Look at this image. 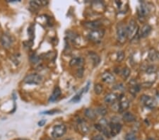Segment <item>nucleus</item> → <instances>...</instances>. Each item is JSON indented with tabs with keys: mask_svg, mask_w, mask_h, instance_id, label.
I'll return each mask as SVG.
<instances>
[{
	"mask_svg": "<svg viewBox=\"0 0 159 140\" xmlns=\"http://www.w3.org/2000/svg\"><path fill=\"white\" fill-rule=\"evenodd\" d=\"M126 31H127V38L132 40V39L135 38L136 35H138L139 33V26H138L137 23L134 20H131L129 22L128 25L126 26Z\"/></svg>",
	"mask_w": 159,
	"mask_h": 140,
	"instance_id": "1",
	"label": "nucleus"
},
{
	"mask_svg": "<svg viewBox=\"0 0 159 140\" xmlns=\"http://www.w3.org/2000/svg\"><path fill=\"white\" fill-rule=\"evenodd\" d=\"M67 132V127L64 124L56 125L54 126L52 132V137L54 139H59L64 135Z\"/></svg>",
	"mask_w": 159,
	"mask_h": 140,
	"instance_id": "2",
	"label": "nucleus"
},
{
	"mask_svg": "<svg viewBox=\"0 0 159 140\" xmlns=\"http://www.w3.org/2000/svg\"><path fill=\"white\" fill-rule=\"evenodd\" d=\"M42 76L38 74H31L24 78V83L27 84H40L42 81Z\"/></svg>",
	"mask_w": 159,
	"mask_h": 140,
	"instance_id": "3",
	"label": "nucleus"
},
{
	"mask_svg": "<svg viewBox=\"0 0 159 140\" xmlns=\"http://www.w3.org/2000/svg\"><path fill=\"white\" fill-rule=\"evenodd\" d=\"M117 40L120 43H124L127 38L126 26L123 23H119L117 26Z\"/></svg>",
	"mask_w": 159,
	"mask_h": 140,
	"instance_id": "4",
	"label": "nucleus"
},
{
	"mask_svg": "<svg viewBox=\"0 0 159 140\" xmlns=\"http://www.w3.org/2000/svg\"><path fill=\"white\" fill-rule=\"evenodd\" d=\"M105 35V30L96 29L91 31L88 35V38L93 42H99Z\"/></svg>",
	"mask_w": 159,
	"mask_h": 140,
	"instance_id": "5",
	"label": "nucleus"
},
{
	"mask_svg": "<svg viewBox=\"0 0 159 140\" xmlns=\"http://www.w3.org/2000/svg\"><path fill=\"white\" fill-rule=\"evenodd\" d=\"M141 102L143 105L149 109H153L156 106V102L152 97L147 95H142L141 96Z\"/></svg>",
	"mask_w": 159,
	"mask_h": 140,
	"instance_id": "6",
	"label": "nucleus"
},
{
	"mask_svg": "<svg viewBox=\"0 0 159 140\" xmlns=\"http://www.w3.org/2000/svg\"><path fill=\"white\" fill-rule=\"evenodd\" d=\"M90 85H91V81H88L87 84L85 86L81 89V90H80L79 92L76 93L75 96L73 97L72 99H71L70 102L74 103H77L79 102L81 99V97L82 96H83V94H84V93H86L88 92V91L89 90Z\"/></svg>",
	"mask_w": 159,
	"mask_h": 140,
	"instance_id": "7",
	"label": "nucleus"
},
{
	"mask_svg": "<svg viewBox=\"0 0 159 140\" xmlns=\"http://www.w3.org/2000/svg\"><path fill=\"white\" fill-rule=\"evenodd\" d=\"M109 128L111 137H115L121 132L122 125L119 122H111L109 123Z\"/></svg>",
	"mask_w": 159,
	"mask_h": 140,
	"instance_id": "8",
	"label": "nucleus"
},
{
	"mask_svg": "<svg viewBox=\"0 0 159 140\" xmlns=\"http://www.w3.org/2000/svg\"><path fill=\"white\" fill-rule=\"evenodd\" d=\"M151 7H149V4L144 2L138 8V14H139V17L144 18L148 16L149 13L151 12Z\"/></svg>",
	"mask_w": 159,
	"mask_h": 140,
	"instance_id": "9",
	"label": "nucleus"
},
{
	"mask_svg": "<svg viewBox=\"0 0 159 140\" xmlns=\"http://www.w3.org/2000/svg\"><path fill=\"white\" fill-rule=\"evenodd\" d=\"M0 41H1V43L4 48H7V49L10 48L12 45V37L7 33H4L3 35H1V38H0Z\"/></svg>",
	"mask_w": 159,
	"mask_h": 140,
	"instance_id": "10",
	"label": "nucleus"
},
{
	"mask_svg": "<svg viewBox=\"0 0 159 140\" xmlns=\"http://www.w3.org/2000/svg\"><path fill=\"white\" fill-rule=\"evenodd\" d=\"M84 26L88 29H91V31L93 30L99 29V28L101 26L102 22L100 20H95L91 21H87L84 23Z\"/></svg>",
	"mask_w": 159,
	"mask_h": 140,
	"instance_id": "11",
	"label": "nucleus"
},
{
	"mask_svg": "<svg viewBox=\"0 0 159 140\" xmlns=\"http://www.w3.org/2000/svg\"><path fill=\"white\" fill-rule=\"evenodd\" d=\"M151 30H152V28L149 24H145V25L143 26V27L141 28V31H140L139 33V36L140 38H147V37L150 34L151 32Z\"/></svg>",
	"mask_w": 159,
	"mask_h": 140,
	"instance_id": "12",
	"label": "nucleus"
},
{
	"mask_svg": "<svg viewBox=\"0 0 159 140\" xmlns=\"http://www.w3.org/2000/svg\"><path fill=\"white\" fill-rule=\"evenodd\" d=\"M94 127H95V128L97 130H98L99 132H101V133L103 134L104 136H106V137H108V138L111 137L110 130H108V128H106V126L102 125H100V124H99V123H98V124H95Z\"/></svg>",
	"mask_w": 159,
	"mask_h": 140,
	"instance_id": "13",
	"label": "nucleus"
},
{
	"mask_svg": "<svg viewBox=\"0 0 159 140\" xmlns=\"http://www.w3.org/2000/svg\"><path fill=\"white\" fill-rule=\"evenodd\" d=\"M118 98V95L115 93H110L106 95L104 98V100L106 103H114Z\"/></svg>",
	"mask_w": 159,
	"mask_h": 140,
	"instance_id": "14",
	"label": "nucleus"
},
{
	"mask_svg": "<svg viewBox=\"0 0 159 140\" xmlns=\"http://www.w3.org/2000/svg\"><path fill=\"white\" fill-rule=\"evenodd\" d=\"M84 63V59L81 57H77L72 58L70 62V65L71 67L78 66L79 67H82Z\"/></svg>",
	"mask_w": 159,
	"mask_h": 140,
	"instance_id": "15",
	"label": "nucleus"
},
{
	"mask_svg": "<svg viewBox=\"0 0 159 140\" xmlns=\"http://www.w3.org/2000/svg\"><path fill=\"white\" fill-rule=\"evenodd\" d=\"M102 80L103 81L106 82V83L111 84L115 81V78L113 74L110 73V72H106L102 74Z\"/></svg>",
	"mask_w": 159,
	"mask_h": 140,
	"instance_id": "16",
	"label": "nucleus"
},
{
	"mask_svg": "<svg viewBox=\"0 0 159 140\" xmlns=\"http://www.w3.org/2000/svg\"><path fill=\"white\" fill-rule=\"evenodd\" d=\"M78 125L81 132H83L84 134L89 133L90 128L89 126L88 125V124L85 120H82V119H80L79 120H78Z\"/></svg>",
	"mask_w": 159,
	"mask_h": 140,
	"instance_id": "17",
	"label": "nucleus"
},
{
	"mask_svg": "<svg viewBox=\"0 0 159 140\" xmlns=\"http://www.w3.org/2000/svg\"><path fill=\"white\" fill-rule=\"evenodd\" d=\"M61 94H62V91H61L60 88H59V86H56L55 88V89H54L52 95L50 97L49 102L55 101L56 100L59 98V97L61 96Z\"/></svg>",
	"mask_w": 159,
	"mask_h": 140,
	"instance_id": "18",
	"label": "nucleus"
},
{
	"mask_svg": "<svg viewBox=\"0 0 159 140\" xmlns=\"http://www.w3.org/2000/svg\"><path fill=\"white\" fill-rule=\"evenodd\" d=\"M129 106H130V103H129V101L127 99L121 100L118 105V108H117L118 109H117V111H118L119 113H124L126 110H127Z\"/></svg>",
	"mask_w": 159,
	"mask_h": 140,
	"instance_id": "19",
	"label": "nucleus"
},
{
	"mask_svg": "<svg viewBox=\"0 0 159 140\" xmlns=\"http://www.w3.org/2000/svg\"><path fill=\"white\" fill-rule=\"evenodd\" d=\"M123 120L127 122H133L136 121V117L131 112H125L122 115Z\"/></svg>",
	"mask_w": 159,
	"mask_h": 140,
	"instance_id": "20",
	"label": "nucleus"
},
{
	"mask_svg": "<svg viewBox=\"0 0 159 140\" xmlns=\"http://www.w3.org/2000/svg\"><path fill=\"white\" fill-rule=\"evenodd\" d=\"M84 115L90 120H95L97 117L95 111L93 110L92 108H86L84 111Z\"/></svg>",
	"mask_w": 159,
	"mask_h": 140,
	"instance_id": "21",
	"label": "nucleus"
},
{
	"mask_svg": "<svg viewBox=\"0 0 159 140\" xmlns=\"http://www.w3.org/2000/svg\"><path fill=\"white\" fill-rule=\"evenodd\" d=\"M149 59L151 62H154L159 59V52L155 49H151L149 53Z\"/></svg>",
	"mask_w": 159,
	"mask_h": 140,
	"instance_id": "22",
	"label": "nucleus"
},
{
	"mask_svg": "<svg viewBox=\"0 0 159 140\" xmlns=\"http://www.w3.org/2000/svg\"><path fill=\"white\" fill-rule=\"evenodd\" d=\"M89 55H90V58H91V60L93 61V65H94V66H98L99 63L100 62V57H99L96 53H93V52L90 53Z\"/></svg>",
	"mask_w": 159,
	"mask_h": 140,
	"instance_id": "23",
	"label": "nucleus"
},
{
	"mask_svg": "<svg viewBox=\"0 0 159 140\" xmlns=\"http://www.w3.org/2000/svg\"><path fill=\"white\" fill-rule=\"evenodd\" d=\"M95 113L99 115L105 116V115L108 113V110L107 108L104 107V106H100V107L96 108V110H95Z\"/></svg>",
	"mask_w": 159,
	"mask_h": 140,
	"instance_id": "24",
	"label": "nucleus"
},
{
	"mask_svg": "<svg viewBox=\"0 0 159 140\" xmlns=\"http://www.w3.org/2000/svg\"><path fill=\"white\" fill-rule=\"evenodd\" d=\"M130 73H131V71L130 70V68H128V67H124V68L122 69V70L121 75L123 77V79H126L129 77V76H130Z\"/></svg>",
	"mask_w": 159,
	"mask_h": 140,
	"instance_id": "25",
	"label": "nucleus"
},
{
	"mask_svg": "<svg viewBox=\"0 0 159 140\" xmlns=\"http://www.w3.org/2000/svg\"><path fill=\"white\" fill-rule=\"evenodd\" d=\"M95 93L97 95H100L103 92V86L100 84H96L94 86Z\"/></svg>",
	"mask_w": 159,
	"mask_h": 140,
	"instance_id": "26",
	"label": "nucleus"
},
{
	"mask_svg": "<svg viewBox=\"0 0 159 140\" xmlns=\"http://www.w3.org/2000/svg\"><path fill=\"white\" fill-rule=\"evenodd\" d=\"M139 90H140L139 86L135 84L134 85L132 86V87H131V89H130V91L132 93V94H136V93L139 92Z\"/></svg>",
	"mask_w": 159,
	"mask_h": 140,
	"instance_id": "27",
	"label": "nucleus"
},
{
	"mask_svg": "<svg viewBox=\"0 0 159 140\" xmlns=\"http://www.w3.org/2000/svg\"><path fill=\"white\" fill-rule=\"evenodd\" d=\"M125 140H136V137L135 134L133 132H129L125 137Z\"/></svg>",
	"mask_w": 159,
	"mask_h": 140,
	"instance_id": "28",
	"label": "nucleus"
},
{
	"mask_svg": "<svg viewBox=\"0 0 159 140\" xmlns=\"http://www.w3.org/2000/svg\"><path fill=\"white\" fill-rule=\"evenodd\" d=\"M146 72H147V74H149L155 73V72H156V67L155 66H153V65H150V66L147 67Z\"/></svg>",
	"mask_w": 159,
	"mask_h": 140,
	"instance_id": "29",
	"label": "nucleus"
},
{
	"mask_svg": "<svg viewBox=\"0 0 159 140\" xmlns=\"http://www.w3.org/2000/svg\"><path fill=\"white\" fill-rule=\"evenodd\" d=\"M125 56V54L124 52L119 51L117 54V61L119 62H122L123 59H124Z\"/></svg>",
	"mask_w": 159,
	"mask_h": 140,
	"instance_id": "30",
	"label": "nucleus"
},
{
	"mask_svg": "<svg viewBox=\"0 0 159 140\" xmlns=\"http://www.w3.org/2000/svg\"><path fill=\"white\" fill-rule=\"evenodd\" d=\"M28 33H29V35L31 38V40H33V38H34V28H33V26H31L28 29Z\"/></svg>",
	"mask_w": 159,
	"mask_h": 140,
	"instance_id": "31",
	"label": "nucleus"
},
{
	"mask_svg": "<svg viewBox=\"0 0 159 140\" xmlns=\"http://www.w3.org/2000/svg\"><path fill=\"white\" fill-rule=\"evenodd\" d=\"M30 59H31V61L32 62L36 63V62H38L39 60V57L36 55V54H33V55H31Z\"/></svg>",
	"mask_w": 159,
	"mask_h": 140,
	"instance_id": "32",
	"label": "nucleus"
},
{
	"mask_svg": "<svg viewBox=\"0 0 159 140\" xmlns=\"http://www.w3.org/2000/svg\"><path fill=\"white\" fill-rule=\"evenodd\" d=\"M84 70L83 67H79L78 69L77 72H76V75L78 78H81L82 76H84Z\"/></svg>",
	"mask_w": 159,
	"mask_h": 140,
	"instance_id": "33",
	"label": "nucleus"
},
{
	"mask_svg": "<svg viewBox=\"0 0 159 140\" xmlns=\"http://www.w3.org/2000/svg\"><path fill=\"white\" fill-rule=\"evenodd\" d=\"M60 111H58L57 109L55 110H52V111H45L44 113H42L43 114H46V115H54V114H56L57 113H59Z\"/></svg>",
	"mask_w": 159,
	"mask_h": 140,
	"instance_id": "34",
	"label": "nucleus"
},
{
	"mask_svg": "<svg viewBox=\"0 0 159 140\" xmlns=\"http://www.w3.org/2000/svg\"><path fill=\"white\" fill-rule=\"evenodd\" d=\"M92 140H105V139L102 134H96L94 137H93Z\"/></svg>",
	"mask_w": 159,
	"mask_h": 140,
	"instance_id": "35",
	"label": "nucleus"
},
{
	"mask_svg": "<svg viewBox=\"0 0 159 140\" xmlns=\"http://www.w3.org/2000/svg\"><path fill=\"white\" fill-rule=\"evenodd\" d=\"M45 123H46V120H41L39 121L38 125L39 126L42 127L43 125H45Z\"/></svg>",
	"mask_w": 159,
	"mask_h": 140,
	"instance_id": "36",
	"label": "nucleus"
},
{
	"mask_svg": "<svg viewBox=\"0 0 159 140\" xmlns=\"http://www.w3.org/2000/svg\"><path fill=\"white\" fill-rule=\"evenodd\" d=\"M64 140H74V139H71V138H67V139H65Z\"/></svg>",
	"mask_w": 159,
	"mask_h": 140,
	"instance_id": "37",
	"label": "nucleus"
},
{
	"mask_svg": "<svg viewBox=\"0 0 159 140\" xmlns=\"http://www.w3.org/2000/svg\"><path fill=\"white\" fill-rule=\"evenodd\" d=\"M147 140H155V139H153V138H149Z\"/></svg>",
	"mask_w": 159,
	"mask_h": 140,
	"instance_id": "38",
	"label": "nucleus"
},
{
	"mask_svg": "<svg viewBox=\"0 0 159 140\" xmlns=\"http://www.w3.org/2000/svg\"><path fill=\"white\" fill-rule=\"evenodd\" d=\"M18 140H25V139H18Z\"/></svg>",
	"mask_w": 159,
	"mask_h": 140,
	"instance_id": "39",
	"label": "nucleus"
},
{
	"mask_svg": "<svg viewBox=\"0 0 159 140\" xmlns=\"http://www.w3.org/2000/svg\"><path fill=\"white\" fill-rule=\"evenodd\" d=\"M49 140H53V139H49Z\"/></svg>",
	"mask_w": 159,
	"mask_h": 140,
	"instance_id": "40",
	"label": "nucleus"
}]
</instances>
